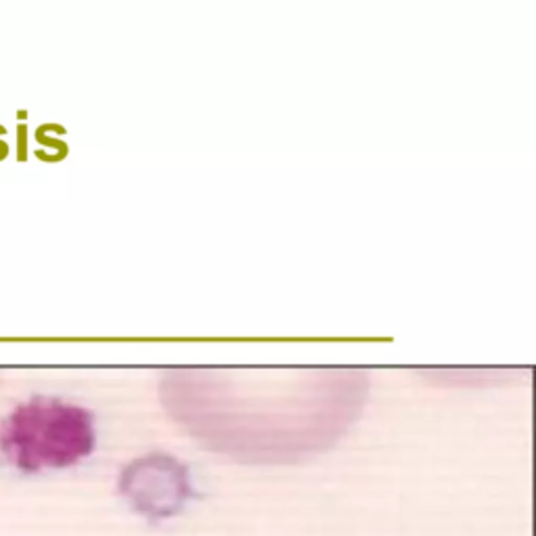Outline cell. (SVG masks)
Masks as SVG:
<instances>
[{"label": "cell", "mask_w": 536, "mask_h": 536, "mask_svg": "<svg viewBox=\"0 0 536 536\" xmlns=\"http://www.w3.org/2000/svg\"><path fill=\"white\" fill-rule=\"evenodd\" d=\"M90 446V415L61 400L21 402L0 421V451L23 469L72 463Z\"/></svg>", "instance_id": "cell-1"}]
</instances>
